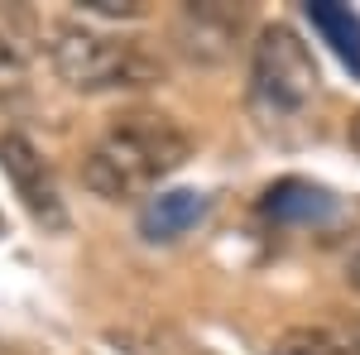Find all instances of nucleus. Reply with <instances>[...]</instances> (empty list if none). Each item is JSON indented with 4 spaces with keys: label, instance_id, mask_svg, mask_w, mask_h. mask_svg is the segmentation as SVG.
Wrapping results in <instances>:
<instances>
[{
    "label": "nucleus",
    "instance_id": "1a4fd4ad",
    "mask_svg": "<svg viewBox=\"0 0 360 355\" xmlns=\"http://www.w3.org/2000/svg\"><path fill=\"white\" fill-rule=\"evenodd\" d=\"M269 355H360V331L341 327H288Z\"/></svg>",
    "mask_w": 360,
    "mask_h": 355
},
{
    "label": "nucleus",
    "instance_id": "423d86ee",
    "mask_svg": "<svg viewBox=\"0 0 360 355\" xmlns=\"http://www.w3.org/2000/svg\"><path fill=\"white\" fill-rule=\"evenodd\" d=\"M207 217V192L197 188H159L139 207V235L149 245H173Z\"/></svg>",
    "mask_w": 360,
    "mask_h": 355
},
{
    "label": "nucleus",
    "instance_id": "f257e3e1",
    "mask_svg": "<svg viewBox=\"0 0 360 355\" xmlns=\"http://www.w3.org/2000/svg\"><path fill=\"white\" fill-rule=\"evenodd\" d=\"M193 159V135L164 110H125L82 154V188L101 202H149Z\"/></svg>",
    "mask_w": 360,
    "mask_h": 355
},
{
    "label": "nucleus",
    "instance_id": "f8f14e48",
    "mask_svg": "<svg viewBox=\"0 0 360 355\" xmlns=\"http://www.w3.org/2000/svg\"><path fill=\"white\" fill-rule=\"evenodd\" d=\"M346 283H351V288L360 293V245L351 250V254H346Z\"/></svg>",
    "mask_w": 360,
    "mask_h": 355
},
{
    "label": "nucleus",
    "instance_id": "20e7f679",
    "mask_svg": "<svg viewBox=\"0 0 360 355\" xmlns=\"http://www.w3.org/2000/svg\"><path fill=\"white\" fill-rule=\"evenodd\" d=\"M0 173L10 178L15 197L25 202V212L44 231H68V207H63V192L53 183V168L44 164V154L34 149L29 135H20V130L0 135Z\"/></svg>",
    "mask_w": 360,
    "mask_h": 355
},
{
    "label": "nucleus",
    "instance_id": "4468645a",
    "mask_svg": "<svg viewBox=\"0 0 360 355\" xmlns=\"http://www.w3.org/2000/svg\"><path fill=\"white\" fill-rule=\"evenodd\" d=\"M197 355H217V351H197Z\"/></svg>",
    "mask_w": 360,
    "mask_h": 355
},
{
    "label": "nucleus",
    "instance_id": "39448f33",
    "mask_svg": "<svg viewBox=\"0 0 360 355\" xmlns=\"http://www.w3.org/2000/svg\"><path fill=\"white\" fill-rule=\"evenodd\" d=\"M245 15L226 5H183L173 20V49L197 67H221L236 58Z\"/></svg>",
    "mask_w": 360,
    "mask_h": 355
},
{
    "label": "nucleus",
    "instance_id": "9d476101",
    "mask_svg": "<svg viewBox=\"0 0 360 355\" xmlns=\"http://www.w3.org/2000/svg\"><path fill=\"white\" fill-rule=\"evenodd\" d=\"M77 10L82 15H96V20H139L144 15L139 0H82Z\"/></svg>",
    "mask_w": 360,
    "mask_h": 355
},
{
    "label": "nucleus",
    "instance_id": "6e6552de",
    "mask_svg": "<svg viewBox=\"0 0 360 355\" xmlns=\"http://www.w3.org/2000/svg\"><path fill=\"white\" fill-rule=\"evenodd\" d=\"M307 20L322 34V44H332V53L351 67V77H360V15L351 5H336V0H312L307 5Z\"/></svg>",
    "mask_w": 360,
    "mask_h": 355
},
{
    "label": "nucleus",
    "instance_id": "0eeeda50",
    "mask_svg": "<svg viewBox=\"0 0 360 355\" xmlns=\"http://www.w3.org/2000/svg\"><path fill=\"white\" fill-rule=\"evenodd\" d=\"M264 217L283 221V226H322L336 217V197L307 178H283L264 192Z\"/></svg>",
    "mask_w": 360,
    "mask_h": 355
},
{
    "label": "nucleus",
    "instance_id": "f03ea898",
    "mask_svg": "<svg viewBox=\"0 0 360 355\" xmlns=\"http://www.w3.org/2000/svg\"><path fill=\"white\" fill-rule=\"evenodd\" d=\"M49 63L72 91H135L164 77L159 58L144 44L96 25H58L49 39Z\"/></svg>",
    "mask_w": 360,
    "mask_h": 355
},
{
    "label": "nucleus",
    "instance_id": "ddd939ff",
    "mask_svg": "<svg viewBox=\"0 0 360 355\" xmlns=\"http://www.w3.org/2000/svg\"><path fill=\"white\" fill-rule=\"evenodd\" d=\"M346 144H351V149L360 154V110L351 115V120H346Z\"/></svg>",
    "mask_w": 360,
    "mask_h": 355
},
{
    "label": "nucleus",
    "instance_id": "7ed1b4c3",
    "mask_svg": "<svg viewBox=\"0 0 360 355\" xmlns=\"http://www.w3.org/2000/svg\"><path fill=\"white\" fill-rule=\"evenodd\" d=\"M322 91L317 58L293 25H264L250 44V106L264 125L298 120Z\"/></svg>",
    "mask_w": 360,
    "mask_h": 355
},
{
    "label": "nucleus",
    "instance_id": "9b49d317",
    "mask_svg": "<svg viewBox=\"0 0 360 355\" xmlns=\"http://www.w3.org/2000/svg\"><path fill=\"white\" fill-rule=\"evenodd\" d=\"M0 77H25V49L5 25H0Z\"/></svg>",
    "mask_w": 360,
    "mask_h": 355
}]
</instances>
